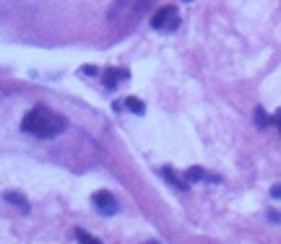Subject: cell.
<instances>
[{"mask_svg":"<svg viewBox=\"0 0 281 244\" xmlns=\"http://www.w3.org/2000/svg\"><path fill=\"white\" fill-rule=\"evenodd\" d=\"M185 3H190V0H185Z\"/></svg>","mask_w":281,"mask_h":244,"instance_id":"14","label":"cell"},{"mask_svg":"<svg viewBox=\"0 0 281 244\" xmlns=\"http://www.w3.org/2000/svg\"><path fill=\"white\" fill-rule=\"evenodd\" d=\"M68 128V119L47 107H34L24 119H21V130L34 135V138H55Z\"/></svg>","mask_w":281,"mask_h":244,"instance_id":"1","label":"cell"},{"mask_svg":"<svg viewBox=\"0 0 281 244\" xmlns=\"http://www.w3.org/2000/svg\"><path fill=\"white\" fill-rule=\"evenodd\" d=\"M182 177H185V179L193 185V182H200V179H206V177H209V172H206L203 167H190V169H188Z\"/></svg>","mask_w":281,"mask_h":244,"instance_id":"7","label":"cell"},{"mask_svg":"<svg viewBox=\"0 0 281 244\" xmlns=\"http://www.w3.org/2000/svg\"><path fill=\"white\" fill-rule=\"evenodd\" d=\"M162 174H164V179H167L170 185H175L177 190H188V187H190V182H188V179H180V177H177V172H175L172 167H164V169H162Z\"/></svg>","mask_w":281,"mask_h":244,"instance_id":"5","label":"cell"},{"mask_svg":"<svg viewBox=\"0 0 281 244\" xmlns=\"http://www.w3.org/2000/svg\"><path fill=\"white\" fill-rule=\"evenodd\" d=\"M76 236H78V241H84V244H99V239H94V236L86 234L84 229H76Z\"/></svg>","mask_w":281,"mask_h":244,"instance_id":"10","label":"cell"},{"mask_svg":"<svg viewBox=\"0 0 281 244\" xmlns=\"http://www.w3.org/2000/svg\"><path fill=\"white\" fill-rule=\"evenodd\" d=\"M271 122H273V125H276V128L281 130V109H276V112H273V117H271Z\"/></svg>","mask_w":281,"mask_h":244,"instance_id":"12","label":"cell"},{"mask_svg":"<svg viewBox=\"0 0 281 244\" xmlns=\"http://www.w3.org/2000/svg\"><path fill=\"white\" fill-rule=\"evenodd\" d=\"M91 202H94V208H97L102 216H115V213H117V200H115L112 192H107V190L94 192Z\"/></svg>","mask_w":281,"mask_h":244,"instance_id":"3","label":"cell"},{"mask_svg":"<svg viewBox=\"0 0 281 244\" xmlns=\"http://www.w3.org/2000/svg\"><path fill=\"white\" fill-rule=\"evenodd\" d=\"M3 197H6V202H11V206H16V208H21V211H29V202H26V197H24L21 192L6 190V192H3Z\"/></svg>","mask_w":281,"mask_h":244,"instance_id":"6","label":"cell"},{"mask_svg":"<svg viewBox=\"0 0 281 244\" xmlns=\"http://www.w3.org/2000/svg\"><path fill=\"white\" fill-rule=\"evenodd\" d=\"M125 107H128L133 114H143V112H146V104H143L141 99H136V96H128V99H125Z\"/></svg>","mask_w":281,"mask_h":244,"instance_id":"8","label":"cell"},{"mask_svg":"<svg viewBox=\"0 0 281 244\" xmlns=\"http://www.w3.org/2000/svg\"><path fill=\"white\" fill-rule=\"evenodd\" d=\"M180 26V16H177V8L175 6H164L159 8L154 16H151V29H177Z\"/></svg>","mask_w":281,"mask_h":244,"instance_id":"2","label":"cell"},{"mask_svg":"<svg viewBox=\"0 0 281 244\" xmlns=\"http://www.w3.org/2000/svg\"><path fill=\"white\" fill-rule=\"evenodd\" d=\"M81 73L91 78V75H97V65H84V68H81Z\"/></svg>","mask_w":281,"mask_h":244,"instance_id":"11","label":"cell"},{"mask_svg":"<svg viewBox=\"0 0 281 244\" xmlns=\"http://www.w3.org/2000/svg\"><path fill=\"white\" fill-rule=\"evenodd\" d=\"M271 197H281V187H271Z\"/></svg>","mask_w":281,"mask_h":244,"instance_id":"13","label":"cell"},{"mask_svg":"<svg viewBox=\"0 0 281 244\" xmlns=\"http://www.w3.org/2000/svg\"><path fill=\"white\" fill-rule=\"evenodd\" d=\"M128 70H123V68H107L104 70V89H117V84L120 80H128Z\"/></svg>","mask_w":281,"mask_h":244,"instance_id":"4","label":"cell"},{"mask_svg":"<svg viewBox=\"0 0 281 244\" xmlns=\"http://www.w3.org/2000/svg\"><path fill=\"white\" fill-rule=\"evenodd\" d=\"M253 117H255V125H258L260 130H263V128H268V122H271V119H268V114H266V109H263V107H255Z\"/></svg>","mask_w":281,"mask_h":244,"instance_id":"9","label":"cell"}]
</instances>
